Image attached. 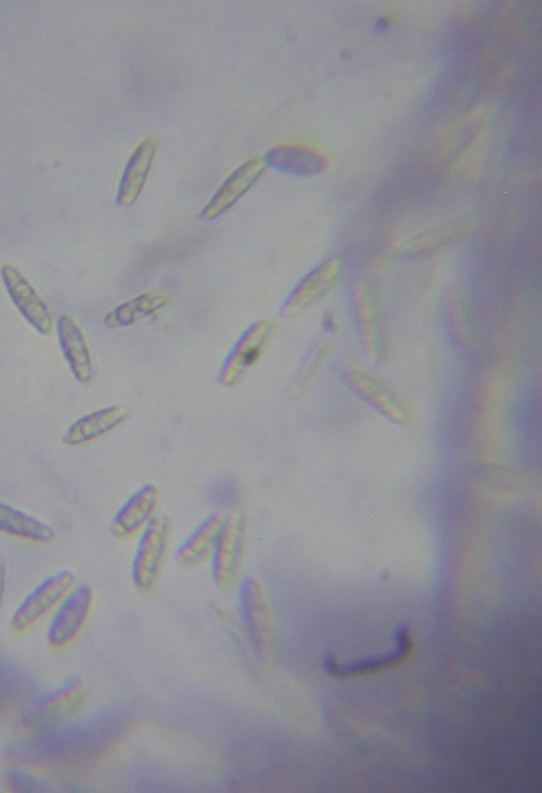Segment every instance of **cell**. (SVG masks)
I'll return each instance as SVG.
<instances>
[{
  "instance_id": "6da1fadb",
  "label": "cell",
  "mask_w": 542,
  "mask_h": 793,
  "mask_svg": "<svg viewBox=\"0 0 542 793\" xmlns=\"http://www.w3.org/2000/svg\"><path fill=\"white\" fill-rule=\"evenodd\" d=\"M171 535V520L158 513L138 537L131 579L139 594L149 597L157 589L169 555Z\"/></svg>"
},
{
  "instance_id": "7a4b0ae2",
  "label": "cell",
  "mask_w": 542,
  "mask_h": 793,
  "mask_svg": "<svg viewBox=\"0 0 542 793\" xmlns=\"http://www.w3.org/2000/svg\"><path fill=\"white\" fill-rule=\"evenodd\" d=\"M278 329L279 322L272 317H263L250 323L221 363L218 382L227 388L242 384L267 354Z\"/></svg>"
},
{
  "instance_id": "3957f363",
  "label": "cell",
  "mask_w": 542,
  "mask_h": 793,
  "mask_svg": "<svg viewBox=\"0 0 542 793\" xmlns=\"http://www.w3.org/2000/svg\"><path fill=\"white\" fill-rule=\"evenodd\" d=\"M78 583L69 568L59 570L41 579L13 610L9 626L16 635L30 631L47 619Z\"/></svg>"
},
{
  "instance_id": "277c9868",
  "label": "cell",
  "mask_w": 542,
  "mask_h": 793,
  "mask_svg": "<svg viewBox=\"0 0 542 793\" xmlns=\"http://www.w3.org/2000/svg\"><path fill=\"white\" fill-rule=\"evenodd\" d=\"M247 526L241 514L228 515L211 557V579L217 588L229 591L238 585L247 555Z\"/></svg>"
},
{
  "instance_id": "5b68a950",
  "label": "cell",
  "mask_w": 542,
  "mask_h": 793,
  "mask_svg": "<svg viewBox=\"0 0 542 793\" xmlns=\"http://www.w3.org/2000/svg\"><path fill=\"white\" fill-rule=\"evenodd\" d=\"M348 383L367 404L386 418L410 424L415 420V410L408 398L382 375L359 364L345 369Z\"/></svg>"
},
{
  "instance_id": "8992f818",
  "label": "cell",
  "mask_w": 542,
  "mask_h": 793,
  "mask_svg": "<svg viewBox=\"0 0 542 793\" xmlns=\"http://www.w3.org/2000/svg\"><path fill=\"white\" fill-rule=\"evenodd\" d=\"M93 604L92 588L86 583H77L48 617V644L55 650L70 645L87 625Z\"/></svg>"
},
{
  "instance_id": "52a82bcc",
  "label": "cell",
  "mask_w": 542,
  "mask_h": 793,
  "mask_svg": "<svg viewBox=\"0 0 542 793\" xmlns=\"http://www.w3.org/2000/svg\"><path fill=\"white\" fill-rule=\"evenodd\" d=\"M343 261L332 256L307 272L292 289L280 308V316L293 319L326 297L337 285Z\"/></svg>"
},
{
  "instance_id": "ba28073f",
  "label": "cell",
  "mask_w": 542,
  "mask_h": 793,
  "mask_svg": "<svg viewBox=\"0 0 542 793\" xmlns=\"http://www.w3.org/2000/svg\"><path fill=\"white\" fill-rule=\"evenodd\" d=\"M4 290L26 322L41 335H49L53 329V317L47 302L28 277L14 264L0 267Z\"/></svg>"
},
{
  "instance_id": "9c48e42d",
  "label": "cell",
  "mask_w": 542,
  "mask_h": 793,
  "mask_svg": "<svg viewBox=\"0 0 542 793\" xmlns=\"http://www.w3.org/2000/svg\"><path fill=\"white\" fill-rule=\"evenodd\" d=\"M160 490L145 483L132 491L113 515L108 530L118 541L138 538L159 513Z\"/></svg>"
},
{
  "instance_id": "30bf717a",
  "label": "cell",
  "mask_w": 542,
  "mask_h": 793,
  "mask_svg": "<svg viewBox=\"0 0 542 793\" xmlns=\"http://www.w3.org/2000/svg\"><path fill=\"white\" fill-rule=\"evenodd\" d=\"M238 604L255 649L264 654L272 638V609L262 583L250 575L238 583Z\"/></svg>"
},
{
  "instance_id": "8fae6325",
  "label": "cell",
  "mask_w": 542,
  "mask_h": 793,
  "mask_svg": "<svg viewBox=\"0 0 542 793\" xmlns=\"http://www.w3.org/2000/svg\"><path fill=\"white\" fill-rule=\"evenodd\" d=\"M268 166L267 154L250 156L223 180L201 210L199 217L204 220L221 217L245 196Z\"/></svg>"
},
{
  "instance_id": "7c38bea8",
  "label": "cell",
  "mask_w": 542,
  "mask_h": 793,
  "mask_svg": "<svg viewBox=\"0 0 542 793\" xmlns=\"http://www.w3.org/2000/svg\"><path fill=\"white\" fill-rule=\"evenodd\" d=\"M130 415L131 409L120 404L88 412L68 425L62 436V444L72 449L92 444L117 431Z\"/></svg>"
},
{
  "instance_id": "4fadbf2b",
  "label": "cell",
  "mask_w": 542,
  "mask_h": 793,
  "mask_svg": "<svg viewBox=\"0 0 542 793\" xmlns=\"http://www.w3.org/2000/svg\"><path fill=\"white\" fill-rule=\"evenodd\" d=\"M395 635L397 647L389 652L350 663H338L333 655H327L324 660V667L331 676L339 679L359 677L396 668L410 656L413 650V642L409 628L405 625L399 626Z\"/></svg>"
},
{
  "instance_id": "5bb4252c",
  "label": "cell",
  "mask_w": 542,
  "mask_h": 793,
  "mask_svg": "<svg viewBox=\"0 0 542 793\" xmlns=\"http://www.w3.org/2000/svg\"><path fill=\"white\" fill-rule=\"evenodd\" d=\"M159 138L155 133L143 137L132 151L118 187L116 203L120 207L132 206L142 194L151 175Z\"/></svg>"
},
{
  "instance_id": "9a60e30c",
  "label": "cell",
  "mask_w": 542,
  "mask_h": 793,
  "mask_svg": "<svg viewBox=\"0 0 542 793\" xmlns=\"http://www.w3.org/2000/svg\"><path fill=\"white\" fill-rule=\"evenodd\" d=\"M57 340L64 359L80 384H88L94 376L93 356L79 322L69 314H62L56 322Z\"/></svg>"
},
{
  "instance_id": "2e32d148",
  "label": "cell",
  "mask_w": 542,
  "mask_h": 793,
  "mask_svg": "<svg viewBox=\"0 0 542 793\" xmlns=\"http://www.w3.org/2000/svg\"><path fill=\"white\" fill-rule=\"evenodd\" d=\"M227 517L219 511L205 516L178 545L176 562L184 568H196L208 562Z\"/></svg>"
},
{
  "instance_id": "e0dca14e",
  "label": "cell",
  "mask_w": 542,
  "mask_h": 793,
  "mask_svg": "<svg viewBox=\"0 0 542 793\" xmlns=\"http://www.w3.org/2000/svg\"><path fill=\"white\" fill-rule=\"evenodd\" d=\"M0 534L31 545H49L55 528L46 521L0 500Z\"/></svg>"
},
{
  "instance_id": "ac0fdd59",
  "label": "cell",
  "mask_w": 542,
  "mask_h": 793,
  "mask_svg": "<svg viewBox=\"0 0 542 793\" xmlns=\"http://www.w3.org/2000/svg\"><path fill=\"white\" fill-rule=\"evenodd\" d=\"M351 300L363 351L370 360H376L380 351V330L377 309L372 293L365 283L362 281L353 283Z\"/></svg>"
},
{
  "instance_id": "d6986e66",
  "label": "cell",
  "mask_w": 542,
  "mask_h": 793,
  "mask_svg": "<svg viewBox=\"0 0 542 793\" xmlns=\"http://www.w3.org/2000/svg\"><path fill=\"white\" fill-rule=\"evenodd\" d=\"M171 300L166 290H149L116 305L103 318L105 327L120 329L133 325L165 308Z\"/></svg>"
},
{
  "instance_id": "ffe728a7",
  "label": "cell",
  "mask_w": 542,
  "mask_h": 793,
  "mask_svg": "<svg viewBox=\"0 0 542 793\" xmlns=\"http://www.w3.org/2000/svg\"><path fill=\"white\" fill-rule=\"evenodd\" d=\"M87 701V689L78 677H72L42 693L35 703L41 717L60 719L80 711Z\"/></svg>"
},
{
  "instance_id": "44dd1931",
  "label": "cell",
  "mask_w": 542,
  "mask_h": 793,
  "mask_svg": "<svg viewBox=\"0 0 542 793\" xmlns=\"http://www.w3.org/2000/svg\"><path fill=\"white\" fill-rule=\"evenodd\" d=\"M268 164L293 175H313L326 167V158L315 149L292 142L274 145L267 154Z\"/></svg>"
},
{
  "instance_id": "7402d4cb",
  "label": "cell",
  "mask_w": 542,
  "mask_h": 793,
  "mask_svg": "<svg viewBox=\"0 0 542 793\" xmlns=\"http://www.w3.org/2000/svg\"><path fill=\"white\" fill-rule=\"evenodd\" d=\"M448 309L450 328L454 338L461 344L467 343L469 333L467 312L465 299L461 293L452 296Z\"/></svg>"
},
{
  "instance_id": "603a6c76",
  "label": "cell",
  "mask_w": 542,
  "mask_h": 793,
  "mask_svg": "<svg viewBox=\"0 0 542 793\" xmlns=\"http://www.w3.org/2000/svg\"><path fill=\"white\" fill-rule=\"evenodd\" d=\"M332 344L331 341L324 340L315 349L309 366L307 368V371L305 373L302 383H309L314 375L319 372V370L323 367L325 363L327 357L331 354Z\"/></svg>"
},
{
  "instance_id": "cb8c5ba5",
  "label": "cell",
  "mask_w": 542,
  "mask_h": 793,
  "mask_svg": "<svg viewBox=\"0 0 542 793\" xmlns=\"http://www.w3.org/2000/svg\"><path fill=\"white\" fill-rule=\"evenodd\" d=\"M8 585V564L4 557L0 553V611L3 605Z\"/></svg>"
},
{
  "instance_id": "d4e9b609",
  "label": "cell",
  "mask_w": 542,
  "mask_h": 793,
  "mask_svg": "<svg viewBox=\"0 0 542 793\" xmlns=\"http://www.w3.org/2000/svg\"><path fill=\"white\" fill-rule=\"evenodd\" d=\"M324 327L327 330H332V328H335L336 327L335 318L333 316H326L324 319Z\"/></svg>"
}]
</instances>
